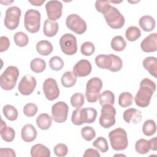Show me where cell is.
I'll return each mask as SVG.
<instances>
[{
    "instance_id": "c3c4849f",
    "label": "cell",
    "mask_w": 157,
    "mask_h": 157,
    "mask_svg": "<svg viewBox=\"0 0 157 157\" xmlns=\"http://www.w3.org/2000/svg\"><path fill=\"white\" fill-rule=\"evenodd\" d=\"M156 144H157V137H154L153 138H152L150 140H148L150 150H151L153 151H156V150H157Z\"/></svg>"
},
{
    "instance_id": "d4e9b609",
    "label": "cell",
    "mask_w": 157,
    "mask_h": 157,
    "mask_svg": "<svg viewBox=\"0 0 157 157\" xmlns=\"http://www.w3.org/2000/svg\"><path fill=\"white\" fill-rule=\"evenodd\" d=\"M139 24L143 31L145 32H150L155 29L156 21L154 18L151 16L144 15L140 18Z\"/></svg>"
},
{
    "instance_id": "9c48e42d",
    "label": "cell",
    "mask_w": 157,
    "mask_h": 157,
    "mask_svg": "<svg viewBox=\"0 0 157 157\" xmlns=\"http://www.w3.org/2000/svg\"><path fill=\"white\" fill-rule=\"evenodd\" d=\"M115 115L116 110L112 105L105 104L102 105L99 120L100 125L105 129L113 126L116 121Z\"/></svg>"
},
{
    "instance_id": "52a82bcc",
    "label": "cell",
    "mask_w": 157,
    "mask_h": 157,
    "mask_svg": "<svg viewBox=\"0 0 157 157\" xmlns=\"http://www.w3.org/2000/svg\"><path fill=\"white\" fill-rule=\"evenodd\" d=\"M102 82L99 77H92L86 83L85 97L88 102H96L100 96Z\"/></svg>"
},
{
    "instance_id": "bcb514c9",
    "label": "cell",
    "mask_w": 157,
    "mask_h": 157,
    "mask_svg": "<svg viewBox=\"0 0 157 157\" xmlns=\"http://www.w3.org/2000/svg\"><path fill=\"white\" fill-rule=\"evenodd\" d=\"M0 156L7 157H15L16 154L15 151L10 148H0Z\"/></svg>"
},
{
    "instance_id": "ac0fdd59",
    "label": "cell",
    "mask_w": 157,
    "mask_h": 157,
    "mask_svg": "<svg viewBox=\"0 0 157 157\" xmlns=\"http://www.w3.org/2000/svg\"><path fill=\"white\" fill-rule=\"evenodd\" d=\"M141 49L146 53L155 52L157 50V33L150 34L140 43Z\"/></svg>"
},
{
    "instance_id": "1f68e13d",
    "label": "cell",
    "mask_w": 157,
    "mask_h": 157,
    "mask_svg": "<svg viewBox=\"0 0 157 157\" xmlns=\"http://www.w3.org/2000/svg\"><path fill=\"white\" fill-rule=\"evenodd\" d=\"M30 68L35 73H40L46 68L45 61L40 58H34L30 63Z\"/></svg>"
},
{
    "instance_id": "d6a6232c",
    "label": "cell",
    "mask_w": 157,
    "mask_h": 157,
    "mask_svg": "<svg viewBox=\"0 0 157 157\" xmlns=\"http://www.w3.org/2000/svg\"><path fill=\"white\" fill-rule=\"evenodd\" d=\"M99 100V104L102 106L105 104L113 105L115 102V95L111 91L105 90L100 94Z\"/></svg>"
},
{
    "instance_id": "7402d4cb",
    "label": "cell",
    "mask_w": 157,
    "mask_h": 157,
    "mask_svg": "<svg viewBox=\"0 0 157 157\" xmlns=\"http://www.w3.org/2000/svg\"><path fill=\"white\" fill-rule=\"evenodd\" d=\"M59 29V25L57 21H51L49 19H46L44 23L43 33L45 36L52 37L55 36Z\"/></svg>"
},
{
    "instance_id": "44dd1931",
    "label": "cell",
    "mask_w": 157,
    "mask_h": 157,
    "mask_svg": "<svg viewBox=\"0 0 157 157\" xmlns=\"http://www.w3.org/2000/svg\"><path fill=\"white\" fill-rule=\"evenodd\" d=\"M0 134L1 138L7 142L13 141L15 136V130L12 127L7 126L6 122L2 119H1Z\"/></svg>"
},
{
    "instance_id": "74e56055",
    "label": "cell",
    "mask_w": 157,
    "mask_h": 157,
    "mask_svg": "<svg viewBox=\"0 0 157 157\" xmlns=\"http://www.w3.org/2000/svg\"><path fill=\"white\" fill-rule=\"evenodd\" d=\"M70 102L72 107L81 108L85 103V96L82 93H75L71 97Z\"/></svg>"
},
{
    "instance_id": "6da1fadb",
    "label": "cell",
    "mask_w": 157,
    "mask_h": 157,
    "mask_svg": "<svg viewBox=\"0 0 157 157\" xmlns=\"http://www.w3.org/2000/svg\"><path fill=\"white\" fill-rule=\"evenodd\" d=\"M96 10L101 13L109 27L112 29L121 28L125 23L124 16L118 9L112 6L109 1H96L95 2Z\"/></svg>"
},
{
    "instance_id": "f546056e",
    "label": "cell",
    "mask_w": 157,
    "mask_h": 157,
    "mask_svg": "<svg viewBox=\"0 0 157 157\" xmlns=\"http://www.w3.org/2000/svg\"><path fill=\"white\" fill-rule=\"evenodd\" d=\"M2 112L4 117L10 121H15L18 118V112L17 109L10 104L5 105L2 108Z\"/></svg>"
},
{
    "instance_id": "836d02e7",
    "label": "cell",
    "mask_w": 157,
    "mask_h": 157,
    "mask_svg": "<svg viewBox=\"0 0 157 157\" xmlns=\"http://www.w3.org/2000/svg\"><path fill=\"white\" fill-rule=\"evenodd\" d=\"M133 101L132 94L127 91L120 93L118 96V104L121 107H128L132 105Z\"/></svg>"
},
{
    "instance_id": "ee69618b",
    "label": "cell",
    "mask_w": 157,
    "mask_h": 157,
    "mask_svg": "<svg viewBox=\"0 0 157 157\" xmlns=\"http://www.w3.org/2000/svg\"><path fill=\"white\" fill-rule=\"evenodd\" d=\"M53 151L56 156L59 157L64 156L67 154L68 148L66 144L59 143L55 146Z\"/></svg>"
},
{
    "instance_id": "4dcf8cb0",
    "label": "cell",
    "mask_w": 157,
    "mask_h": 157,
    "mask_svg": "<svg viewBox=\"0 0 157 157\" xmlns=\"http://www.w3.org/2000/svg\"><path fill=\"white\" fill-rule=\"evenodd\" d=\"M141 36L140 29L136 26H131L128 27L125 31V37L126 39L130 42H134L137 40Z\"/></svg>"
},
{
    "instance_id": "9a60e30c",
    "label": "cell",
    "mask_w": 157,
    "mask_h": 157,
    "mask_svg": "<svg viewBox=\"0 0 157 157\" xmlns=\"http://www.w3.org/2000/svg\"><path fill=\"white\" fill-rule=\"evenodd\" d=\"M36 85L37 81L35 77L27 74L21 78L18 85V90L22 95L28 96L34 91Z\"/></svg>"
},
{
    "instance_id": "e575fe53",
    "label": "cell",
    "mask_w": 157,
    "mask_h": 157,
    "mask_svg": "<svg viewBox=\"0 0 157 157\" xmlns=\"http://www.w3.org/2000/svg\"><path fill=\"white\" fill-rule=\"evenodd\" d=\"M156 131V124L154 120L149 119L146 120L142 126V132L147 136H151Z\"/></svg>"
},
{
    "instance_id": "ffe728a7",
    "label": "cell",
    "mask_w": 157,
    "mask_h": 157,
    "mask_svg": "<svg viewBox=\"0 0 157 157\" xmlns=\"http://www.w3.org/2000/svg\"><path fill=\"white\" fill-rule=\"evenodd\" d=\"M37 135V132L34 126L31 124H26L21 129V137L25 142H31L34 141Z\"/></svg>"
},
{
    "instance_id": "f35d334b",
    "label": "cell",
    "mask_w": 157,
    "mask_h": 157,
    "mask_svg": "<svg viewBox=\"0 0 157 157\" xmlns=\"http://www.w3.org/2000/svg\"><path fill=\"white\" fill-rule=\"evenodd\" d=\"M93 146L98 149L102 153H105L109 150V145L107 140L103 137H98L93 142Z\"/></svg>"
},
{
    "instance_id": "ba28073f",
    "label": "cell",
    "mask_w": 157,
    "mask_h": 157,
    "mask_svg": "<svg viewBox=\"0 0 157 157\" xmlns=\"http://www.w3.org/2000/svg\"><path fill=\"white\" fill-rule=\"evenodd\" d=\"M40 13L36 9H30L25 14L24 25L26 29L31 33L39 31L40 27Z\"/></svg>"
},
{
    "instance_id": "cb8c5ba5",
    "label": "cell",
    "mask_w": 157,
    "mask_h": 157,
    "mask_svg": "<svg viewBox=\"0 0 157 157\" xmlns=\"http://www.w3.org/2000/svg\"><path fill=\"white\" fill-rule=\"evenodd\" d=\"M30 154L33 157H50L51 155L49 148L41 144L33 145L30 150Z\"/></svg>"
},
{
    "instance_id": "7bdbcfd3",
    "label": "cell",
    "mask_w": 157,
    "mask_h": 157,
    "mask_svg": "<svg viewBox=\"0 0 157 157\" xmlns=\"http://www.w3.org/2000/svg\"><path fill=\"white\" fill-rule=\"evenodd\" d=\"M38 108L34 103H27L23 107V113L28 117H34L37 112Z\"/></svg>"
},
{
    "instance_id": "3957f363",
    "label": "cell",
    "mask_w": 157,
    "mask_h": 157,
    "mask_svg": "<svg viewBox=\"0 0 157 157\" xmlns=\"http://www.w3.org/2000/svg\"><path fill=\"white\" fill-rule=\"evenodd\" d=\"M95 63L98 67L108 69L113 72L120 71L123 67L121 58L113 54L97 55L95 58Z\"/></svg>"
},
{
    "instance_id": "681fc988",
    "label": "cell",
    "mask_w": 157,
    "mask_h": 157,
    "mask_svg": "<svg viewBox=\"0 0 157 157\" xmlns=\"http://www.w3.org/2000/svg\"><path fill=\"white\" fill-rule=\"evenodd\" d=\"M29 3L35 6H40L45 2V0L43 1H28Z\"/></svg>"
},
{
    "instance_id": "5bb4252c",
    "label": "cell",
    "mask_w": 157,
    "mask_h": 157,
    "mask_svg": "<svg viewBox=\"0 0 157 157\" xmlns=\"http://www.w3.org/2000/svg\"><path fill=\"white\" fill-rule=\"evenodd\" d=\"M42 88L44 95L48 100L52 101L59 97V89L56 80L54 78H47L43 83Z\"/></svg>"
},
{
    "instance_id": "603a6c76",
    "label": "cell",
    "mask_w": 157,
    "mask_h": 157,
    "mask_svg": "<svg viewBox=\"0 0 157 157\" xmlns=\"http://www.w3.org/2000/svg\"><path fill=\"white\" fill-rule=\"evenodd\" d=\"M145 70L148 71L150 74L154 77H156L157 74V59L154 56H148L145 58L142 63Z\"/></svg>"
},
{
    "instance_id": "60d3db41",
    "label": "cell",
    "mask_w": 157,
    "mask_h": 157,
    "mask_svg": "<svg viewBox=\"0 0 157 157\" xmlns=\"http://www.w3.org/2000/svg\"><path fill=\"white\" fill-rule=\"evenodd\" d=\"M82 137L86 141H91L96 137V131L91 126H85L81 129Z\"/></svg>"
},
{
    "instance_id": "b9f144b4",
    "label": "cell",
    "mask_w": 157,
    "mask_h": 157,
    "mask_svg": "<svg viewBox=\"0 0 157 157\" xmlns=\"http://www.w3.org/2000/svg\"><path fill=\"white\" fill-rule=\"evenodd\" d=\"M95 51V47L94 44L90 41L83 42L80 47V52L82 55L85 56H91Z\"/></svg>"
},
{
    "instance_id": "5b68a950",
    "label": "cell",
    "mask_w": 157,
    "mask_h": 157,
    "mask_svg": "<svg viewBox=\"0 0 157 157\" xmlns=\"http://www.w3.org/2000/svg\"><path fill=\"white\" fill-rule=\"evenodd\" d=\"M110 145L115 151L125 150L128 145V136L126 131L121 128H117L109 133Z\"/></svg>"
},
{
    "instance_id": "4fadbf2b",
    "label": "cell",
    "mask_w": 157,
    "mask_h": 157,
    "mask_svg": "<svg viewBox=\"0 0 157 157\" xmlns=\"http://www.w3.org/2000/svg\"><path fill=\"white\" fill-rule=\"evenodd\" d=\"M68 112L69 107L65 102H57L52 107V118L56 123H62L66 121Z\"/></svg>"
},
{
    "instance_id": "f6af8a7d",
    "label": "cell",
    "mask_w": 157,
    "mask_h": 157,
    "mask_svg": "<svg viewBox=\"0 0 157 157\" xmlns=\"http://www.w3.org/2000/svg\"><path fill=\"white\" fill-rule=\"evenodd\" d=\"M10 47V41L7 37L1 36L0 37V52L6 51Z\"/></svg>"
},
{
    "instance_id": "ab89813d",
    "label": "cell",
    "mask_w": 157,
    "mask_h": 157,
    "mask_svg": "<svg viewBox=\"0 0 157 157\" xmlns=\"http://www.w3.org/2000/svg\"><path fill=\"white\" fill-rule=\"evenodd\" d=\"M64 63L63 60L58 56H55L52 57L49 60V66L51 69L58 71L63 69L64 67Z\"/></svg>"
},
{
    "instance_id": "277c9868",
    "label": "cell",
    "mask_w": 157,
    "mask_h": 157,
    "mask_svg": "<svg viewBox=\"0 0 157 157\" xmlns=\"http://www.w3.org/2000/svg\"><path fill=\"white\" fill-rule=\"evenodd\" d=\"M97 114V110L93 107L76 109L72 112L71 121L77 126H80L83 123H92L95 121Z\"/></svg>"
},
{
    "instance_id": "f1b7e54d",
    "label": "cell",
    "mask_w": 157,
    "mask_h": 157,
    "mask_svg": "<svg viewBox=\"0 0 157 157\" xmlns=\"http://www.w3.org/2000/svg\"><path fill=\"white\" fill-rule=\"evenodd\" d=\"M110 46L113 50L116 52H121L125 48L126 42L121 36H116L112 39Z\"/></svg>"
},
{
    "instance_id": "2e32d148",
    "label": "cell",
    "mask_w": 157,
    "mask_h": 157,
    "mask_svg": "<svg viewBox=\"0 0 157 157\" xmlns=\"http://www.w3.org/2000/svg\"><path fill=\"white\" fill-rule=\"evenodd\" d=\"M45 10L48 19L56 21L62 15L63 4L59 1H49L45 4Z\"/></svg>"
},
{
    "instance_id": "7c38bea8",
    "label": "cell",
    "mask_w": 157,
    "mask_h": 157,
    "mask_svg": "<svg viewBox=\"0 0 157 157\" xmlns=\"http://www.w3.org/2000/svg\"><path fill=\"white\" fill-rule=\"evenodd\" d=\"M59 45L61 51L66 55H73L77 51V39L71 33L64 34L60 37Z\"/></svg>"
},
{
    "instance_id": "30bf717a",
    "label": "cell",
    "mask_w": 157,
    "mask_h": 157,
    "mask_svg": "<svg viewBox=\"0 0 157 157\" xmlns=\"http://www.w3.org/2000/svg\"><path fill=\"white\" fill-rule=\"evenodd\" d=\"M21 15V11L19 7L11 6L7 8L4 20L5 26L10 30L15 29L18 26Z\"/></svg>"
},
{
    "instance_id": "8d00e7d4",
    "label": "cell",
    "mask_w": 157,
    "mask_h": 157,
    "mask_svg": "<svg viewBox=\"0 0 157 157\" xmlns=\"http://www.w3.org/2000/svg\"><path fill=\"white\" fill-rule=\"evenodd\" d=\"M135 150L138 153L141 155L148 153L150 150L148 140L145 139H140L137 140L135 144Z\"/></svg>"
},
{
    "instance_id": "8992f818",
    "label": "cell",
    "mask_w": 157,
    "mask_h": 157,
    "mask_svg": "<svg viewBox=\"0 0 157 157\" xmlns=\"http://www.w3.org/2000/svg\"><path fill=\"white\" fill-rule=\"evenodd\" d=\"M19 76V70L14 66H8L0 76V86L4 90H11L15 86Z\"/></svg>"
},
{
    "instance_id": "8fae6325",
    "label": "cell",
    "mask_w": 157,
    "mask_h": 157,
    "mask_svg": "<svg viewBox=\"0 0 157 157\" xmlns=\"http://www.w3.org/2000/svg\"><path fill=\"white\" fill-rule=\"evenodd\" d=\"M66 25L69 29L77 34H83L87 29L85 21L78 15L75 13L70 14L67 17Z\"/></svg>"
},
{
    "instance_id": "d590c367",
    "label": "cell",
    "mask_w": 157,
    "mask_h": 157,
    "mask_svg": "<svg viewBox=\"0 0 157 157\" xmlns=\"http://www.w3.org/2000/svg\"><path fill=\"white\" fill-rule=\"evenodd\" d=\"M13 40L15 44L20 47L26 46L29 42V39L27 34L22 31L17 32L13 35Z\"/></svg>"
},
{
    "instance_id": "d6986e66",
    "label": "cell",
    "mask_w": 157,
    "mask_h": 157,
    "mask_svg": "<svg viewBox=\"0 0 157 157\" xmlns=\"http://www.w3.org/2000/svg\"><path fill=\"white\" fill-rule=\"evenodd\" d=\"M123 117L127 123L137 124L142 120V114L140 110L134 108H129L124 110Z\"/></svg>"
},
{
    "instance_id": "7dc6e473",
    "label": "cell",
    "mask_w": 157,
    "mask_h": 157,
    "mask_svg": "<svg viewBox=\"0 0 157 157\" xmlns=\"http://www.w3.org/2000/svg\"><path fill=\"white\" fill-rule=\"evenodd\" d=\"M100 154L98 151L93 148H88L85 151L84 154L83 155V157H100Z\"/></svg>"
},
{
    "instance_id": "4316f807",
    "label": "cell",
    "mask_w": 157,
    "mask_h": 157,
    "mask_svg": "<svg viewBox=\"0 0 157 157\" xmlns=\"http://www.w3.org/2000/svg\"><path fill=\"white\" fill-rule=\"evenodd\" d=\"M52 118L47 113L40 114L36 118V124L39 128L42 130L48 129L52 125Z\"/></svg>"
},
{
    "instance_id": "484cf974",
    "label": "cell",
    "mask_w": 157,
    "mask_h": 157,
    "mask_svg": "<svg viewBox=\"0 0 157 157\" xmlns=\"http://www.w3.org/2000/svg\"><path fill=\"white\" fill-rule=\"evenodd\" d=\"M36 48L38 53L42 56L49 55L53 50V45L51 42L47 40H42L39 41L36 44Z\"/></svg>"
},
{
    "instance_id": "e0dca14e",
    "label": "cell",
    "mask_w": 157,
    "mask_h": 157,
    "mask_svg": "<svg viewBox=\"0 0 157 157\" xmlns=\"http://www.w3.org/2000/svg\"><path fill=\"white\" fill-rule=\"evenodd\" d=\"M72 69L76 77H83L90 74L92 71V66L88 60L83 59L77 62Z\"/></svg>"
},
{
    "instance_id": "83f0119b",
    "label": "cell",
    "mask_w": 157,
    "mask_h": 157,
    "mask_svg": "<svg viewBox=\"0 0 157 157\" xmlns=\"http://www.w3.org/2000/svg\"><path fill=\"white\" fill-rule=\"evenodd\" d=\"M77 82V77L73 72L67 71L65 72L61 78V82L63 86L66 88H70L73 86Z\"/></svg>"
},
{
    "instance_id": "7a4b0ae2",
    "label": "cell",
    "mask_w": 157,
    "mask_h": 157,
    "mask_svg": "<svg viewBox=\"0 0 157 157\" xmlns=\"http://www.w3.org/2000/svg\"><path fill=\"white\" fill-rule=\"evenodd\" d=\"M156 88V83L153 81L148 78H143L140 82L139 89L134 98L136 105L142 108L148 106Z\"/></svg>"
}]
</instances>
